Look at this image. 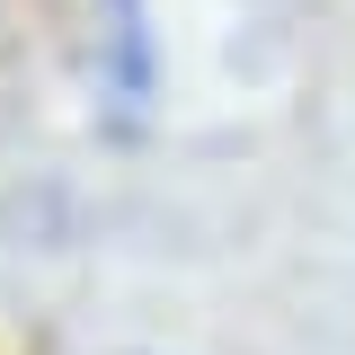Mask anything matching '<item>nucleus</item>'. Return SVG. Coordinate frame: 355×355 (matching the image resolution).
Segmentation results:
<instances>
[{"instance_id":"f257e3e1","label":"nucleus","mask_w":355,"mask_h":355,"mask_svg":"<svg viewBox=\"0 0 355 355\" xmlns=\"http://www.w3.org/2000/svg\"><path fill=\"white\" fill-rule=\"evenodd\" d=\"M151 98V36H142V0H116V107H142Z\"/></svg>"}]
</instances>
